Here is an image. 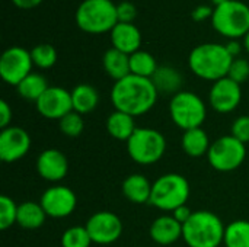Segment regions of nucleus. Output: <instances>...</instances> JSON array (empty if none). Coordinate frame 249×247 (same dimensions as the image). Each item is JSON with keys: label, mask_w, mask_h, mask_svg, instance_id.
<instances>
[{"label": "nucleus", "mask_w": 249, "mask_h": 247, "mask_svg": "<svg viewBox=\"0 0 249 247\" xmlns=\"http://www.w3.org/2000/svg\"><path fill=\"white\" fill-rule=\"evenodd\" d=\"M158 96L159 92L152 79L134 74L115 82L111 89V102L115 111L125 112L134 118L147 114L156 105Z\"/></svg>", "instance_id": "f257e3e1"}, {"label": "nucleus", "mask_w": 249, "mask_h": 247, "mask_svg": "<svg viewBox=\"0 0 249 247\" xmlns=\"http://www.w3.org/2000/svg\"><path fill=\"white\" fill-rule=\"evenodd\" d=\"M235 58L226 49V45L217 42H204L197 45L188 57L191 71L209 82H217L228 77L229 68Z\"/></svg>", "instance_id": "f03ea898"}, {"label": "nucleus", "mask_w": 249, "mask_h": 247, "mask_svg": "<svg viewBox=\"0 0 249 247\" xmlns=\"http://www.w3.org/2000/svg\"><path fill=\"white\" fill-rule=\"evenodd\" d=\"M223 221L210 211L193 213L182 226V239L188 247H219L225 239Z\"/></svg>", "instance_id": "7ed1b4c3"}, {"label": "nucleus", "mask_w": 249, "mask_h": 247, "mask_svg": "<svg viewBox=\"0 0 249 247\" xmlns=\"http://www.w3.org/2000/svg\"><path fill=\"white\" fill-rule=\"evenodd\" d=\"M79 29L86 33L101 35L111 32L118 23L117 4L112 0H83L74 15Z\"/></svg>", "instance_id": "20e7f679"}, {"label": "nucleus", "mask_w": 249, "mask_h": 247, "mask_svg": "<svg viewBox=\"0 0 249 247\" xmlns=\"http://www.w3.org/2000/svg\"><path fill=\"white\" fill-rule=\"evenodd\" d=\"M190 198V183L179 173H166L158 178L152 186L150 202L155 208L174 213L177 208L187 205Z\"/></svg>", "instance_id": "39448f33"}, {"label": "nucleus", "mask_w": 249, "mask_h": 247, "mask_svg": "<svg viewBox=\"0 0 249 247\" xmlns=\"http://www.w3.org/2000/svg\"><path fill=\"white\" fill-rule=\"evenodd\" d=\"M212 25L217 33L238 39L249 32V6L241 0H229L214 7Z\"/></svg>", "instance_id": "423d86ee"}, {"label": "nucleus", "mask_w": 249, "mask_h": 247, "mask_svg": "<svg viewBox=\"0 0 249 247\" xmlns=\"http://www.w3.org/2000/svg\"><path fill=\"white\" fill-rule=\"evenodd\" d=\"M169 115L172 122L184 131L201 128L207 116V108L203 99L194 92L181 90L169 102Z\"/></svg>", "instance_id": "0eeeda50"}, {"label": "nucleus", "mask_w": 249, "mask_h": 247, "mask_svg": "<svg viewBox=\"0 0 249 247\" xmlns=\"http://www.w3.org/2000/svg\"><path fill=\"white\" fill-rule=\"evenodd\" d=\"M166 150V140L162 132L153 128H137L127 141V151L133 162L149 166L158 163Z\"/></svg>", "instance_id": "6e6552de"}, {"label": "nucleus", "mask_w": 249, "mask_h": 247, "mask_svg": "<svg viewBox=\"0 0 249 247\" xmlns=\"http://www.w3.org/2000/svg\"><path fill=\"white\" fill-rule=\"evenodd\" d=\"M247 157V147L244 143L232 135H225L212 143L207 153L209 163L217 172H233L242 166Z\"/></svg>", "instance_id": "1a4fd4ad"}, {"label": "nucleus", "mask_w": 249, "mask_h": 247, "mask_svg": "<svg viewBox=\"0 0 249 247\" xmlns=\"http://www.w3.org/2000/svg\"><path fill=\"white\" fill-rule=\"evenodd\" d=\"M32 66L34 61L31 51L22 47H10L3 51L0 57V76L7 84L16 87L32 73Z\"/></svg>", "instance_id": "9d476101"}, {"label": "nucleus", "mask_w": 249, "mask_h": 247, "mask_svg": "<svg viewBox=\"0 0 249 247\" xmlns=\"http://www.w3.org/2000/svg\"><path fill=\"white\" fill-rule=\"evenodd\" d=\"M86 230L96 245H111L123 234V223L120 217L111 211H98L86 223Z\"/></svg>", "instance_id": "9b49d317"}, {"label": "nucleus", "mask_w": 249, "mask_h": 247, "mask_svg": "<svg viewBox=\"0 0 249 247\" xmlns=\"http://www.w3.org/2000/svg\"><path fill=\"white\" fill-rule=\"evenodd\" d=\"M41 207L44 208L47 217L51 218H66L71 215L77 205L76 194L63 185L48 188L39 201Z\"/></svg>", "instance_id": "f8f14e48"}, {"label": "nucleus", "mask_w": 249, "mask_h": 247, "mask_svg": "<svg viewBox=\"0 0 249 247\" xmlns=\"http://www.w3.org/2000/svg\"><path fill=\"white\" fill-rule=\"evenodd\" d=\"M210 106L219 114L233 112L242 100L241 84L229 77H223L213 83L209 93Z\"/></svg>", "instance_id": "ddd939ff"}, {"label": "nucleus", "mask_w": 249, "mask_h": 247, "mask_svg": "<svg viewBox=\"0 0 249 247\" xmlns=\"http://www.w3.org/2000/svg\"><path fill=\"white\" fill-rule=\"evenodd\" d=\"M38 112L47 119H61L73 111L71 92L64 87L50 86L45 93L35 102Z\"/></svg>", "instance_id": "4468645a"}, {"label": "nucleus", "mask_w": 249, "mask_h": 247, "mask_svg": "<svg viewBox=\"0 0 249 247\" xmlns=\"http://www.w3.org/2000/svg\"><path fill=\"white\" fill-rule=\"evenodd\" d=\"M31 148V137L20 127H9L0 132V160L13 163L28 154Z\"/></svg>", "instance_id": "2eb2a0df"}, {"label": "nucleus", "mask_w": 249, "mask_h": 247, "mask_svg": "<svg viewBox=\"0 0 249 247\" xmlns=\"http://www.w3.org/2000/svg\"><path fill=\"white\" fill-rule=\"evenodd\" d=\"M36 172L44 181L60 182L69 172L67 157L57 148H47L38 156Z\"/></svg>", "instance_id": "dca6fc26"}, {"label": "nucleus", "mask_w": 249, "mask_h": 247, "mask_svg": "<svg viewBox=\"0 0 249 247\" xmlns=\"http://www.w3.org/2000/svg\"><path fill=\"white\" fill-rule=\"evenodd\" d=\"M112 48L125 52L128 55L140 49L142 45V32L134 23L118 22L114 29L109 32Z\"/></svg>", "instance_id": "f3484780"}, {"label": "nucleus", "mask_w": 249, "mask_h": 247, "mask_svg": "<svg viewBox=\"0 0 249 247\" xmlns=\"http://www.w3.org/2000/svg\"><path fill=\"white\" fill-rule=\"evenodd\" d=\"M150 237L160 246H169L182 239V224L174 215H160L150 226Z\"/></svg>", "instance_id": "a211bd4d"}, {"label": "nucleus", "mask_w": 249, "mask_h": 247, "mask_svg": "<svg viewBox=\"0 0 249 247\" xmlns=\"http://www.w3.org/2000/svg\"><path fill=\"white\" fill-rule=\"evenodd\" d=\"M152 186L153 183H150L146 176L134 173L124 179L123 194L133 204H149L152 197Z\"/></svg>", "instance_id": "6ab92c4d"}, {"label": "nucleus", "mask_w": 249, "mask_h": 247, "mask_svg": "<svg viewBox=\"0 0 249 247\" xmlns=\"http://www.w3.org/2000/svg\"><path fill=\"white\" fill-rule=\"evenodd\" d=\"M102 64H104V70L107 71V74L111 79H114L115 82L131 74L130 55L125 52H121L115 48H109L105 51V54L102 57Z\"/></svg>", "instance_id": "aec40b11"}, {"label": "nucleus", "mask_w": 249, "mask_h": 247, "mask_svg": "<svg viewBox=\"0 0 249 247\" xmlns=\"http://www.w3.org/2000/svg\"><path fill=\"white\" fill-rule=\"evenodd\" d=\"M71 103L74 112L80 115L90 114L96 109L99 103V93L93 86L88 83H80L71 90Z\"/></svg>", "instance_id": "412c9836"}, {"label": "nucleus", "mask_w": 249, "mask_h": 247, "mask_svg": "<svg viewBox=\"0 0 249 247\" xmlns=\"http://www.w3.org/2000/svg\"><path fill=\"white\" fill-rule=\"evenodd\" d=\"M181 146L187 156L203 157V156H207L212 143H210L207 132L203 128H194V130L184 131Z\"/></svg>", "instance_id": "4be33fe9"}, {"label": "nucleus", "mask_w": 249, "mask_h": 247, "mask_svg": "<svg viewBox=\"0 0 249 247\" xmlns=\"http://www.w3.org/2000/svg\"><path fill=\"white\" fill-rule=\"evenodd\" d=\"M152 82L159 93L177 95L181 92L182 74L171 66H159L152 77Z\"/></svg>", "instance_id": "5701e85b"}, {"label": "nucleus", "mask_w": 249, "mask_h": 247, "mask_svg": "<svg viewBox=\"0 0 249 247\" xmlns=\"http://www.w3.org/2000/svg\"><path fill=\"white\" fill-rule=\"evenodd\" d=\"M107 130L112 138L120 141H128L137 127L134 122V116L121 111H114L107 119Z\"/></svg>", "instance_id": "b1692460"}, {"label": "nucleus", "mask_w": 249, "mask_h": 247, "mask_svg": "<svg viewBox=\"0 0 249 247\" xmlns=\"http://www.w3.org/2000/svg\"><path fill=\"white\" fill-rule=\"evenodd\" d=\"M45 218H47V214H45L44 208L41 207V204L28 201L18 207L16 224L22 229L36 230L44 226Z\"/></svg>", "instance_id": "393cba45"}, {"label": "nucleus", "mask_w": 249, "mask_h": 247, "mask_svg": "<svg viewBox=\"0 0 249 247\" xmlns=\"http://www.w3.org/2000/svg\"><path fill=\"white\" fill-rule=\"evenodd\" d=\"M48 82L47 79L41 74V73H31L29 76H26L18 86L16 90L19 93L20 98L26 99V100H32L36 102L48 89Z\"/></svg>", "instance_id": "a878e982"}, {"label": "nucleus", "mask_w": 249, "mask_h": 247, "mask_svg": "<svg viewBox=\"0 0 249 247\" xmlns=\"http://www.w3.org/2000/svg\"><path fill=\"white\" fill-rule=\"evenodd\" d=\"M158 67L159 66L156 63L155 57L147 51L139 49L130 55V71L134 76L152 79L153 74L156 73Z\"/></svg>", "instance_id": "bb28decb"}, {"label": "nucleus", "mask_w": 249, "mask_h": 247, "mask_svg": "<svg viewBox=\"0 0 249 247\" xmlns=\"http://www.w3.org/2000/svg\"><path fill=\"white\" fill-rule=\"evenodd\" d=\"M223 245L226 247H249V221L236 220L228 224Z\"/></svg>", "instance_id": "cd10ccee"}, {"label": "nucleus", "mask_w": 249, "mask_h": 247, "mask_svg": "<svg viewBox=\"0 0 249 247\" xmlns=\"http://www.w3.org/2000/svg\"><path fill=\"white\" fill-rule=\"evenodd\" d=\"M31 57L34 61V66L38 68L47 70L51 68L58 58L57 49L51 44H38L31 49Z\"/></svg>", "instance_id": "c85d7f7f"}, {"label": "nucleus", "mask_w": 249, "mask_h": 247, "mask_svg": "<svg viewBox=\"0 0 249 247\" xmlns=\"http://www.w3.org/2000/svg\"><path fill=\"white\" fill-rule=\"evenodd\" d=\"M93 242L86 230V227L74 226L67 229L61 236L63 247H90Z\"/></svg>", "instance_id": "c756f323"}, {"label": "nucleus", "mask_w": 249, "mask_h": 247, "mask_svg": "<svg viewBox=\"0 0 249 247\" xmlns=\"http://www.w3.org/2000/svg\"><path fill=\"white\" fill-rule=\"evenodd\" d=\"M18 207L19 205H16V202L10 197H0V230H7L13 224H16Z\"/></svg>", "instance_id": "7c9ffc66"}, {"label": "nucleus", "mask_w": 249, "mask_h": 247, "mask_svg": "<svg viewBox=\"0 0 249 247\" xmlns=\"http://www.w3.org/2000/svg\"><path fill=\"white\" fill-rule=\"evenodd\" d=\"M58 125H60V130H61V132L64 135H67V137H79L83 132V128H85L83 115L71 111L58 121Z\"/></svg>", "instance_id": "2f4dec72"}, {"label": "nucleus", "mask_w": 249, "mask_h": 247, "mask_svg": "<svg viewBox=\"0 0 249 247\" xmlns=\"http://www.w3.org/2000/svg\"><path fill=\"white\" fill-rule=\"evenodd\" d=\"M228 77L242 84L249 79V61L245 58H235L229 68Z\"/></svg>", "instance_id": "473e14b6"}, {"label": "nucleus", "mask_w": 249, "mask_h": 247, "mask_svg": "<svg viewBox=\"0 0 249 247\" xmlns=\"http://www.w3.org/2000/svg\"><path fill=\"white\" fill-rule=\"evenodd\" d=\"M231 135L244 143L245 146L249 143V115H242L236 118L231 128Z\"/></svg>", "instance_id": "72a5a7b5"}, {"label": "nucleus", "mask_w": 249, "mask_h": 247, "mask_svg": "<svg viewBox=\"0 0 249 247\" xmlns=\"http://www.w3.org/2000/svg\"><path fill=\"white\" fill-rule=\"evenodd\" d=\"M117 16L118 22L133 23L137 17V7L131 1H121L120 4H117Z\"/></svg>", "instance_id": "f704fd0d"}, {"label": "nucleus", "mask_w": 249, "mask_h": 247, "mask_svg": "<svg viewBox=\"0 0 249 247\" xmlns=\"http://www.w3.org/2000/svg\"><path fill=\"white\" fill-rule=\"evenodd\" d=\"M213 12H214V7H210L209 4H200V6H197V7L193 10L191 17H193V20H196V22H204V20H207L209 17L212 19Z\"/></svg>", "instance_id": "c9c22d12"}, {"label": "nucleus", "mask_w": 249, "mask_h": 247, "mask_svg": "<svg viewBox=\"0 0 249 247\" xmlns=\"http://www.w3.org/2000/svg\"><path fill=\"white\" fill-rule=\"evenodd\" d=\"M12 108L6 100H0V128H9L12 122Z\"/></svg>", "instance_id": "e433bc0d"}, {"label": "nucleus", "mask_w": 249, "mask_h": 247, "mask_svg": "<svg viewBox=\"0 0 249 247\" xmlns=\"http://www.w3.org/2000/svg\"><path fill=\"white\" fill-rule=\"evenodd\" d=\"M172 215H174V218L178 221V223H181L182 226L191 218V215H193V211L187 207V205H182V207H179V208H177L174 213H172Z\"/></svg>", "instance_id": "4c0bfd02"}, {"label": "nucleus", "mask_w": 249, "mask_h": 247, "mask_svg": "<svg viewBox=\"0 0 249 247\" xmlns=\"http://www.w3.org/2000/svg\"><path fill=\"white\" fill-rule=\"evenodd\" d=\"M12 3L19 9L29 10V9H34L36 6H39L42 3V0H12Z\"/></svg>", "instance_id": "58836bf2"}, {"label": "nucleus", "mask_w": 249, "mask_h": 247, "mask_svg": "<svg viewBox=\"0 0 249 247\" xmlns=\"http://www.w3.org/2000/svg\"><path fill=\"white\" fill-rule=\"evenodd\" d=\"M226 49L229 51V54H231L233 58H236V57L241 54V51H242V44H241L238 39H231V41L226 44Z\"/></svg>", "instance_id": "ea45409f"}, {"label": "nucleus", "mask_w": 249, "mask_h": 247, "mask_svg": "<svg viewBox=\"0 0 249 247\" xmlns=\"http://www.w3.org/2000/svg\"><path fill=\"white\" fill-rule=\"evenodd\" d=\"M244 48L247 49V52L249 54V32L244 36Z\"/></svg>", "instance_id": "a19ab883"}, {"label": "nucleus", "mask_w": 249, "mask_h": 247, "mask_svg": "<svg viewBox=\"0 0 249 247\" xmlns=\"http://www.w3.org/2000/svg\"><path fill=\"white\" fill-rule=\"evenodd\" d=\"M226 1H229V0H212V3L214 4V7H216V6H220V4H223V3H226Z\"/></svg>", "instance_id": "79ce46f5"}]
</instances>
